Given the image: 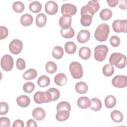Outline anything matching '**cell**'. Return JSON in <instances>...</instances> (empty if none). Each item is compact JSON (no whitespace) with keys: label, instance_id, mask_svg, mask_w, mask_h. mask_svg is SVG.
Segmentation results:
<instances>
[{"label":"cell","instance_id":"obj_43","mask_svg":"<svg viewBox=\"0 0 127 127\" xmlns=\"http://www.w3.org/2000/svg\"><path fill=\"white\" fill-rule=\"evenodd\" d=\"M110 43L114 47H117L120 44V39L117 36H112L110 39Z\"/></svg>","mask_w":127,"mask_h":127},{"label":"cell","instance_id":"obj_28","mask_svg":"<svg viewBox=\"0 0 127 127\" xmlns=\"http://www.w3.org/2000/svg\"><path fill=\"white\" fill-rule=\"evenodd\" d=\"M110 117L111 119L116 123L121 122L124 118L122 113L117 110H115L113 111L111 113Z\"/></svg>","mask_w":127,"mask_h":127},{"label":"cell","instance_id":"obj_29","mask_svg":"<svg viewBox=\"0 0 127 127\" xmlns=\"http://www.w3.org/2000/svg\"><path fill=\"white\" fill-rule=\"evenodd\" d=\"M105 105L109 109L113 108L116 104V99L113 95H108L105 99Z\"/></svg>","mask_w":127,"mask_h":127},{"label":"cell","instance_id":"obj_23","mask_svg":"<svg viewBox=\"0 0 127 127\" xmlns=\"http://www.w3.org/2000/svg\"><path fill=\"white\" fill-rule=\"evenodd\" d=\"M60 33L61 35L63 37L66 39H70L73 38L75 34L74 30L71 27L66 29L62 28L60 30Z\"/></svg>","mask_w":127,"mask_h":127},{"label":"cell","instance_id":"obj_32","mask_svg":"<svg viewBox=\"0 0 127 127\" xmlns=\"http://www.w3.org/2000/svg\"><path fill=\"white\" fill-rule=\"evenodd\" d=\"M29 8L33 13H38L42 9V4L38 1H33L29 4Z\"/></svg>","mask_w":127,"mask_h":127},{"label":"cell","instance_id":"obj_33","mask_svg":"<svg viewBox=\"0 0 127 127\" xmlns=\"http://www.w3.org/2000/svg\"><path fill=\"white\" fill-rule=\"evenodd\" d=\"M64 54V50L61 46H56L53 49L52 56L56 59H61L63 57Z\"/></svg>","mask_w":127,"mask_h":127},{"label":"cell","instance_id":"obj_27","mask_svg":"<svg viewBox=\"0 0 127 127\" xmlns=\"http://www.w3.org/2000/svg\"><path fill=\"white\" fill-rule=\"evenodd\" d=\"M47 22V16L43 13L38 14L36 17V24L39 27H44Z\"/></svg>","mask_w":127,"mask_h":127},{"label":"cell","instance_id":"obj_24","mask_svg":"<svg viewBox=\"0 0 127 127\" xmlns=\"http://www.w3.org/2000/svg\"><path fill=\"white\" fill-rule=\"evenodd\" d=\"M102 107V104L101 101L98 98H93L91 99V105L90 108L91 110L97 112L101 109Z\"/></svg>","mask_w":127,"mask_h":127},{"label":"cell","instance_id":"obj_16","mask_svg":"<svg viewBox=\"0 0 127 127\" xmlns=\"http://www.w3.org/2000/svg\"><path fill=\"white\" fill-rule=\"evenodd\" d=\"M32 116L35 120L37 121H41L45 118L46 112L42 108H36L33 111Z\"/></svg>","mask_w":127,"mask_h":127},{"label":"cell","instance_id":"obj_48","mask_svg":"<svg viewBox=\"0 0 127 127\" xmlns=\"http://www.w3.org/2000/svg\"><path fill=\"white\" fill-rule=\"evenodd\" d=\"M118 1L119 0H107V2L108 3V5L110 6V7H114L115 6H117V5L118 4Z\"/></svg>","mask_w":127,"mask_h":127},{"label":"cell","instance_id":"obj_1","mask_svg":"<svg viewBox=\"0 0 127 127\" xmlns=\"http://www.w3.org/2000/svg\"><path fill=\"white\" fill-rule=\"evenodd\" d=\"M110 64L115 65L117 68H124L127 64V58L125 55L120 53H114L109 58Z\"/></svg>","mask_w":127,"mask_h":127},{"label":"cell","instance_id":"obj_47","mask_svg":"<svg viewBox=\"0 0 127 127\" xmlns=\"http://www.w3.org/2000/svg\"><path fill=\"white\" fill-rule=\"evenodd\" d=\"M24 123L21 120H15L13 122L12 127H23Z\"/></svg>","mask_w":127,"mask_h":127},{"label":"cell","instance_id":"obj_13","mask_svg":"<svg viewBox=\"0 0 127 127\" xmlns=\"http://www.w3.org/2000/svg\"><path fill=\"white\" fill-rule=\"evenodd\" d=\"M33 98L36 103L38 104L50 102L47 98L46 92L37 91L34 94Z\"/></svg>","mask_w":127,"mask_h":127},{"label":"cell","instance_id":"obj_36","mask_svg":"<svg viewBox=\"0 0 127 127\" xmlns=\"http://www.w3.org/2000/svg\"><path fill=\"white\" fill-rule=\"evenodd\" d=\"M114 67L113 65L110 64H105L102 69L103 74L106 76H110L114 72Z\"/></svg>","mask_w":127,"mask_h":127},{"label":"cell","instance_id":"obj_10","mask_svg":"<svg viewBox=\"0 0 127 127\" xmlns=\"http://www.w3.org/2000/svg\"><path fill=\"white\" fill-rule=\"evenodd\" d=\"M23 48L22 42L18 39H14L10 42L9 45L10 52L14 55L19 54Z\"/></svg>","mask_w":127,"mask_h":127},{"label":"cell","instance_id":"obj_6","mask_svg":"<svg viewBox=\"0 0 127 127\" xmlns=\"http://www.w3.org/2000/svg\"><path fill=\"white\" fill-rule=\"evenodd\" d=\"M13 59L9 55H5L1 58L0 65L4 71H10L13 67Z\"/></svg>","mask_w":127,"mask_h":127},{"label":"cell","instance_id":"obj_18","mask_svg":"<svg viewBox=\"0 0 127 127\" xmlns=\"http://www.w3.org/2000/svg\"><path fill=\"white\" fill-rule=\"evenodd\" d=\"M77 104L80 108L85 109L90 107L91 100L87 97H81L78 99Z\"/></svg>","mask_w":127,"mask_h":127},{"label":"cell","instance_id":"obj_34","mask_svg":"<svg viewBox=\"0 0 127 127\" xmlns=\"http://www.w3.org/2000/svg\"><path fill=\"white\" fill-rule=\"evenodd\" d=\"M112 11L110 9L105 8L101 11L99 16L103 20L106 21L109 20L112 17Z\"/></svg>","mask_w":127,"mask_h":127},{"label":"cell","instance_id":"obj_41","mask_svg":"<svg viewBox=\"0 0 127 127\" xmlns=\"http://www.w3.org/2000/svg\"><path fill=\"white\" fill-rule=\"evenodd\" d=\"M0 104V115H4L6 114L9 110V107L7 103L4 102H1Z\"/></svg>","mask_w":127,"mask_h":127},{"label":"cell","instance_id":"obj_22","mask_svg":"<svg viewBox=\"0 0 127 127\" xmlns=\"http://www.w3.org/2000/svg\"><path fill=\"white\" fill-rule=\"evenodd\" d=\"M91 54V50L86 47H81L78 51V55L79 57L83 60L88 59L90 57Z\"/></svg>","mask_w":127,"mask_h":127},{"label":"cell","instance_id":"obj_35","mask_svg":"<svg viewBox=\"0 0 127 127\" xmlns=\"http://www.w3.org/2000/svg\"><path fill=\"white\" fill-rule=\"evenodd\" d=\"M81 15L80 23L81 25L83 26H89L91 23L93 16L88 14H83Z\"/></svg>","mask_w":127,"mask_h":127},{"label":"cell","instance_id":"obj_44","mask_svg":"<svg viewBox=\"0 0 127 127\" xmlns=\"http://www.w3.org/2000/svg\"><path fill=\"white\" fill-rule=\"evenodd\" d=\"M10 125V120L5 117H2L0 118V126L9 127Z\"/></svg>","mask_w":127,"mask_h":127},{"label":"cell","instance_id":"obj_45","mask_svg":"<svg viewBox=\"0 0 127 127\" xmlns=\"http://www.w3.org/2000/svg\"><path fill=\"white\" fill-rule=\"evenodd\" d=\"M0 40H2L5 39L8 34V29L4 26H0Z\"/></svg>","mask_w":127,"mask_h":127},{"label":"cell","instance_id":"obj_25","mask_svg":"<svg viewBox=\"0 0 127 127\" xmlns=\"http://www.w3.org/2000/svg\"><path fill=\"white\" fill-rule=\"evenodd\" d=\"M33 22V16L28 13L22 15L20 18L21 24L24 26H28Z\"/></svg>","mask_w":127,"mask_h":127},{"label":"cell","instance_id":"obj_31","mask_svg":"<svg viewBox=\"0 0 127 127\" xmlns=\"http://www.w3.org/2000/svg\"><path fill=\"white\" fill-rule=\"evenodd\" d=\"M37 83L41 87H47L50 83V79L48 76L45 75H42L38 79Z\"/></svg>","mask_w":127,"mask_h":127},{"label":"cell","instance_id":"obj_9","mask_svg":"<svg viewBox=\"0 0 127 127\" xmlns=\"http://www.w3.org/2000/svg\"><path fill=\"white\" fill-rule=\"evenodd\" d=\"M112 85L117 88H124L127 84V77L126 75H116L112 80Z\"/></svg>","mask_w":127,"mask_h":127},{"label":"cell","instance_id":"obj_3","mask_svg":"<svg viewBox=\"0 0 127 127\" xmlns=\"http://www.w3.org/2000/svg\"><path fill=\"white\" fill-rule=\"evenodd\" d=\"M100 8V4L97 0H90L88 3L82 6L80 10L81 15L88 14L93 16Z\"/></svg>","mask_w":127,"mask_h":127},{"label":"cell","instance_id":"obj_19","mask_svg":"<svg viewBox=\"0 0 127 127\" xmlns=\"http://www.w3.org/2000/svg\"><path fill=\"white\" fill-rule=\"evenodd\" d=\"M70 116V112L66 110L57 111L56 115V119L60 122H63L67 120Z\"/></svg>","mask_w":127,"mask_h":127},{"label":"cell","instance_id":"obj_20","mask_svg":"<svg viewBox=\"0 0 127 127\" xmlns=\"http://www.w3.org/2000/svg\"><path fill=\"white\" fill-rule=\"evenodd\" d=\"M16 102L19 106L22 108H26L30 104V99L27 96L20 95L17 98Z\"/></svg>","mask_w":127,"mask_h":127},{"label":"cell","instance_id":"obj_39","mask_svg":"<svg viewBox=\"0 0 127 127\" xmlns=\"http://www.w3.org/2000/svg\"><path fill=\"white\" fill-rule=\"evenodd\" d=\"M57 111L61 110H66L70 112L71 111V106L70 104L66 101H62L58 103L56 108Z\"/></svg>","mask_w":127,"mask_h":127},{"label":"cell","instance_id":"obj_12","mask_svg":"<svg viewBox=\"0 0 127 127\" xmlns=\"http://www.w3.org/2000/svg\"><path fill=\"white\" fill-rule=\"evenodd\" d=\"M46 93L49 102L56 101L60 96V91L56 88H49L46 91Z\"/></svg>","mask_w":127,"mask_h":127},{"label":"cell","instance_id":"obj_40","mask_svg":"<svg viewBox=\"0 0 127 127\" xmlns=\"http://www.w3.org/2000/svg\"><path fill=\"white\" fill-rule=\"evenodd\" d=\"M35 84L31 82H27L23 85V91L27 93H30L32 92L35 89Z\"/></svg>","mask_w":127,"mask_h":127},{"label":"cell","instance_id":"obj_14","mask_svg":"<svg viewBox=\"0 0 127 127\" xmlns=\"http://www.w3.org/2000/svg\"><path fill=\"white\" fill-rule=\"evenodd\" d=\"M90 38V33L88 30L82 29L77 34V40L79 43H85L87 42Z\"/></svg>","mask_w":127,"mask_h":127},{"label":"cell","instance_id":"obj_37","mask_svg":"<svg viewBox=\"0 0 127 127\" xmlns=\"http://www.w3.org/2000/svg\"><path fill=\"white\" fill-rule=\"evenodd\" d=\"M46 71L50 74H53L57 69V64L53 61H48L45 65Z\"/></svg>","mask_w":127,"mask_h":127},{"label":"cell","instance_id":"obj_4","mask_svg":"<svg viewBox=\"0 0 127 127\" xmlns=\"http://www.w3.org/2000/svg\"><path fill=\"white\" fill-rule=\"evenodd\" d=\"M109 48L105 45H99L96 46L94 50V57L95 59L99 62L103 61L107 57Z\"/></svg>","mask_w":127,"mask_h":127},{"label":"cell","instance_id":"obj_5","mask_svg":"<svg viewBox=\"0 0 127 127\" xmlns=\"http://www.w3.org/2000/svg\"><path fill=\"white\" fill-rule=\"evenodd\" d=\"M69 69L72 77L74 79L81 78L83 76V69L81 64L78 62L73 61L69 65Z\"/></svg>","mask_w":127,"mask_h":127},{"label":"cell","instance_id":"obj_26","mask_svg":"<svg viewBox=\"0 0 127 127\" xmlns=\"http://www.w3.org/2000/svg\"><path fill=\"white\" fill-rule=\"evenodd\" d=\"M75 89L78 93L85 94L87 92L88 86L84 82H78L75 84Z\"/></svg>","mask_w":127,"mask_h":127},{"label":"cell","instance_id":"obj_21","mask_svg":"<svg viewBox=\"0 0 127 127\" xmlns=\"http://www.w3.org/2000/svg\"><path fill=\"white\" fill-rule=\"evenodd\" d=\"M37 76V72L34 68H30L25 71L22 75V77L26 80H32Z\"/></svg>","mask_w":127,"mask_h":127},{"label":"cell","instance_id":"obj_2","mask_svg":"<svg viewBox=\"0 0 127 127\" xmlns=\"http://www.w3.org/2000/svg\"><path fill=\"white\" fill-rule=\"evenodd\" d=\"M110 33V27L106 23L100 24L96 29L94 33V37L98 41H106Z\"/></svg>","mask_w":127,"mask_h":127},{"label":"cell","instance_id":"obj_7","mask_svg":"<svg viewBox=\"0 0 127 127\" xmlns=\"http://www.w3.org/2000/svg\"><path fill=\"white\" fill-rule=\"evenodd\" d=\"M113 30L117 33L127 32V20L126 19H117L112 23Z\"/></svg>","mask_w":127,"mask_h":127},{"label":"cell","instance_id":"obj_42","mask_svg":"<svg viewBox=\"0 0 127 127\" xmlns=\"http://www.w3.org/2000/svg\"><path fill=\"white\" fill-rule=\"evenodd\" d=\"M16 66L19 70L24 69L26 66V63L25 61L22 58H18L16 62Z\"/></svg>","mask_w":127,"mask_h":127},{"label":"cell","instance_id":"obj_11","mask_svg":"<svg viewBox=\"0 0 127 127\" xmlns=\"http://www.w3.org/2000/svg\"><path fill=\"white\" fill-rule=\"evenodd\" d=\"M45 10L47 14L49 15H54L58 12V4L54 1H48L45 4Z\"/></svg>","mask_w":127,"mask_h":127},{"label":"cell","instance_id":"obj_38","mask_svg":"<svg viewBox=\"0 0 127 127\" xmlns=\"http://www.w3.org/2000/svg\"><path fill=\"white\" fill-rule=\"evenodd\" d=\"M12 8L16 13L22 12L25 8L24 4L21 1H15L12 4Z\"/></svg>","mask_w":127,"mask_h":127},{"label":"cell","instance_id":"obj_17","mask_svg":"<svg viewBox=\"0 0 127 127\" xmlns=\"http://www.w3.org/2000/svg\"><path fill=\"white\" fill-rule=\"evenodd\" d=\"M54 82L57 85L63 86L66 84L67 82V78L65 74L63 73H60L55 76Z\"/></svg>","mask_w":127,"mask_h":127},{"label":"cell","instance_id":"obj_15","mask_svg":"<svg viewBox=\"0 0 127 127\" xmlns=\"http://www.w3.org/2000/svg\"><path fill=\"white\" fill-rule=\"evenodd\" d=\"M72 22L71 17L69 16L63 15L59 21V24L62 29H66L71 27Z\"/></svg>","mask_w":127,"mask_h":127},{"label":"cell","instance_id":"obj_30","mask_svg":"<svg viewBox=\"0 0 127 127\" xmlns=\"http://www.w3.org/2000/svg\"><path fill=\"white\" fill-rule=\"evenodd\" d=\"M76 44L72 41L67 42L64 45V49L65 52L68 54H74L76 50Z\"/></svg>","mask_w":127,"mask_h":127},{"label":"cell","instance_id":"obj_49","mask_svg":"<svg viewBox=\"0 0 127 127\" xmlns=\"http://www.w3.org/2000/svg\"><path fill=\"white\" fill-rule=\"evenodd\" d=\"M124 0H120L118 1V2H119V7L122 9H126L127 8V3H125L124 4H123Z\"/></svg>","mask_w":127,"mask_h":127},{"label":"cell","instance_id":"obj_46","mask_svg":"<svg viewBox=\"0 0 127 127\" xmlns=\"http://www.w3.org/2000/svg\"><path fill=\"white\" fill-rule=\"evenodd\" d=\"M26 126H27V127H37L38 126H37L36 122L34 120L29 119L27 121Z\"/></svg>","mask_w":127,"mask_h":127},{"label":"cell","instance_id":"obj_8","mask_svg":"<svg viewBox=\"0 0 127 127\" xmlns=\"http://www.w3.org/2000/svg\"><path fill=\"white\" fill-rule=\"evenodd\" d=\"M61 11L63 15L71 17L76 14L77 8L75 5L71 3H65L62 5Z\"/></svg>","mask_w":127,"mask_h":127}]
</instances>
